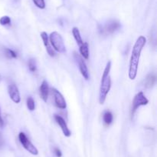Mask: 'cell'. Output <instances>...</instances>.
<instances>
[{
	"label": "cell",
	"instance_id": "obj_1",
	"mask_svg": "<svg viewBox=\"0 0 157 157\" xmlns=\"http://www.w3.org/2000/svg\"><path fill=\"white\" fill-rule=\"evenodd\" d=\"M147 42V38L144 35H140L136 39L134 46L132 50V55L130 57V68H129V78L131 80L136 78L138 72V66H139V61L140 58L141 52L145 46Z\"/></svg>",
	"mask_w": 157,
	"mask_h": 157
},
{
	"label": "cell",
	"instance_id": "obj_2",
	"mask_svg": "<svg viewBox=\"0 0 157 157\" xmlns=\"http://www.w3.org/2000/svg\"><path fill=\"white\" fill-rule=\"evenodd\" d=\"M111 69V62L109 61L107 63L105 69L103 73L102 78H101V87H100V95H99V102L100 104H104L105 102L107 95L110 91L111 87V79L110 76V71Z\"/></svg>",
	"mask_w": 157,
	"mask_h": 157
},
{
	"label": "cell",
	"instance_id": "obj_3",
	"mask_svg": "<svg viewBox=\"0 0 157 157\" xmlns=\"http://www.w3.org/2000/svg\"><path fill=\"white\" fill-rule=\"evenodd\" d=\"M49 42H51L52 47L54 48L55 51L58 52H66V48L64 46V40H63L62 36L61 34L58 33V32H53L51 33L49 35Z\"/></svg>",
	"mask_w": 157,
	"mask_h": 157
},
{
	"label": "cell",
	"instance_id": "obj_4",
	"mask_svg": "<svg viewBox=\"0 0 157 157\" xmlns=\"http://www.w3.org/2000/svg\"><path fill=\"white\" fill-rule=\"evenodd\" d=\"M149 103V100L143 92H140L136 94L134 96V99L133 100V106H132V110H131V115L132 117L133 116L136 111L139 109L140 106H146Z\"/></svg>",
	"mask_w": 157,
	"mask_h": 157
},
{
	"label": "cell",
	"instance_id": "obj_5",
	"mask_svg": "<svg viewBox=\"0 0 157 157\" xmlns=\"http://www.w3.org/2000/svg\"><path fill=\"white\" fill-rule=\"evenodd\" d=\"M18 139H19L20 143H21L23 147H24L28 152H30L31 154H32V155H38V149H37V148L31 143V141L29 139V138L26 136V135L24 132H20L19 135H18Z\"/></svg>",
	"mask_w": 157,
	"mask_h": 157
},
{
	"label": "cell",
	"instance_id": "obj_6",
	"mask_svg": "<svg viewBox=\"0 0 157 157\" xmlns=\"http://www.w3.org/2000/svg\"><path fill=\"white\" fill-rule=\"evenodd\" d=\"M74 58H75L76 62L78 63V68H79V70L80 72H81V75H83V77H84L86 80H88L89 79L88 69H87V65H86L84 58H82V56H81L80 54H78V52H74Z\"/></svg>",
	"mask_w": 157,
	"mask_h": 157
},
{
	"label": "cell",
	"instance_id": "obj_7",
	"mask_svg": "<svg viewBox=\"0 0 157 157\" xmlns=\"http://www.w3.org/2000/svg\"><path fill=\"white\" fill-rule=\"evenodd\" d=\"M52 93H53L54 99H55V103L57 107L61 109H65L67 107V104H66V101L62 94L55 88L52 89Z\"/></svg>",
	"mask_w": 157,
	"mask_h": 157
},
{
	"label": "cell",
	"instance_id": "obj_8",
	"mask_svg": "<svg viewBox=\"0 0 157 157\" xmlns=\"http://www.w3.org/2000/svg\"><path fill=\"white\" fill-rule=\"evenodd\" d=\"M8 92L10 96L11 99L15 103H19L21 101V97H20L19 91H18V87L16 85L12 83L8 87Z\"/></svg>",
	"mask_w": 157,
	"mask_h": 157
},
{
	"label": "cell",
	"instance_id": "obj_9",
	"mask_svg": "<svg viewBox=\"0 0 157 157\" xmlns=\"http://www.w3.org/2000/svg\"><path fill=\"white\" fill-rule=\"evenodd\" d=\"M55 121L57 122V123H58V124L59 125L60 127H61L64 135L67 137L71 136V132L70 129H69L68 127H67L65 120H64L61 115H55Z\"/></svg>",
	"mask_w": 157,
	"mask_h": 157
},
{
	"label": "cell",
	"instance_id": "obj_10",
	"mask_svg": "<svg viewBox=\"0 0 157 157\" xmlns=\"http://www.w3.org/2000/svg\"><path fill=\"white\" fill-rule=\"evenodd\" d=\"M41 37L43 40V42H44V46H45V49L47 52L48 53V55L50 56L54 57L55 56V52L53 50V48H52V46H50V43H49V38L47 32H42L41 33Z\"/></svg>",
	"mask_w": 157,
	"mask_h": 157
},
{
	"label": "cell",
	"instance_id": "obj_11",
	"mask_svg": "<svg viewBox=\"0 0 157 157\" xmlns=\"http://www.w3.org/2000/svg\"><path fill=\"white\" fill-rule=\"evenodd\" d=\"M120 27H121V24H120L119 22L111 20L106 24L105 27H104V31H105L106 33L111 34L113 33L117 29H119Z\"/></svg>",
	"mask_w": 157,
	"mask_h": 157
},
{
	"label": "cell",
	"instance_id": "obj_12",
	"mask_svg": "<svg viewBox=\"0 0 157 157\" xmlns=\"http://www.w3.org/2000/svg\"><path fill=\"white\" fill-rule=\"evenodd\" d=\"M39 91L40 95H41V97L43 99V101L47 102L49 94V87L48 84L46 80H44V81L42 82V83H41V86H40L39 88Z\"/></svg>",
	"mask_w": 157,
	"mask_h": 157
},
{
	"label": "cell",
	"instance_id": "obj_13",
	"mask_svg": "<svg viewBox=\"0 0 157 157\" xmlns=\"http://www.w3.org/2000/svg\"><path fill=\"white\" fill-rule=\"evenodd\" d=\"M80 55L83 58L88 59L89 58V45L87 42H83L81 46H80Z\"/></svg>",
	"mask_w": 157,
	"mask_h": 157
},
{
	"label": "cell",
	"instance_id": "obj_14",
	"mask_svg": "<svg viewBox=\"0 0 157 157\" xmlns=\"http://www.w3.org/2000/svg\"><path fill=\"white\" fill-rule=\"evenodd\" d=\"M156 83V75L154 74H149L145 80V87L147 89H150L154 86Z\"/></svg>",
	"mask_w": 157,
	"mask_h": 157
},
{
	"label": "cell",
	"instance_id": "obj_15",
	"mask_svg": "<svg viewBox=\"0 0 157 157\" xmlns=\"http://www.w3.org/2000/svg\"><path fill=\"white\" fill-rule=\"evenodd\" d=\"M72 34H73L74 38H75V39L76 40V42H77V43H78V46H81L84 42H83L82 38H81V33H80V31H79V29H78V28L74 27L73 29H72Z\"/></svg>",
	"mask_w": 157,
	"mask_h": 157
},
{
	"label": "cell",
	"instance_id": "obj_16",
	"mask_svg": "<svg viewBox=\"0 0 157 157\" xmlns=\"http://www.w3.org/2000/svg\"><path fill=\"white\" fill-rule=\"evenodd\" d=\"M103 120H104V123L106 125L109 126L110 124H111L112 122H113V114L110 112V111H107V112H104V115H103Z\"/></svg>",
	"mask_w": 157,
	"mask_h": 157
},
{
	"label": "cell",
	"instance_id": "obj_17",
	"mask_svg": "<svg viewBox=\"0 0 157 157\" xmlns=\"http://www.w3.org/2000/svg\"><path fill=\"white\" fill-rule=\"evenodd\" d=\"M26 104H27L28 109L30 111L35 110V101H34L33 98L32 96H29L27 98V100H26Z\"/></svg>",
	"mask_w": 157,
	"mask_h": 157
},
{
	"label": "cell",
	"instance_id": "obj_18",
	"mask_svg": "<svg viewBox=\"0 0 157 157\" xmlns=\"http://www.w3.org/2000/svg\"><path fill=\"white\" fill-rule=\"evenodd\" d=\"M5 54H6V57L9 58H16L17 54L16 52H14L13 50L9 49H5Z\"/></svg>",
	"mask_w": 157,
	"mask_h": 157
},
{
	"label": "cell",
	"instance_id": "obj_19",
	"mask_svg": "<svg viewBox=\"0 0 157 157\" xmlns=\"http://www.w3.org/2000/svg\"><path fill=\"white\" fill-rule=\"evenodd\" d=\"M28 66H29V70L32 72H35L36 71V64H35V61L32 58L29 60V62H28Z\"/></svg>",
	"mask_w": 157,
	"mask_h": 157
},
{
	"label": "cell",
	"instance_id": "obj_20",
	"mask_svg": "<svg viewBox=\"0 0 157 157\" xmlns=\"http://www.w3.org/2000/svg\"><path fill=\"white\" fill-rule=\"evenodd\" d=\"M11 23V19L9 16L7 15H5V16H2L1 18H0V24L2 26H7V25H9Z\"/></svg>",
	"mask_w": 157,
	"mask_h": 157
},
{
	"label": "cell",
	"instance_id": "obj_21",
	"mask_svg": "<svg viewBox=\"0 0 157 157\" xmlns=\"http://www.w3.org/2000/svg\"><path fill=\"white\" fill-rule=\"evenodd\" d=\"M33 2L35 3V6L41 9H44L45 8V2L44 0H32Z\"/></svg>",
	"mask_w": 157,
	"mask_h": 157
},
{
	"label": "cell",
	"instance_id": "obj_22",
	"mask_svg": "<svg viewBox=\"0 0 157 157\" xmlns=\"http://www.w3.org/2000/svg\"><path fill=\"white\" fill-rule=\"evenodd\" d=\"M54 152H55V155H56L57 157H61V155H62L61 151L58 148H55V149H54Z\"/></svg>",
	"mask_w": 157,
	"mask_h": 157
},
{
	"label": "cell",
	"instance_id": "obj_23",
	"mask_svg": "<svg viewBox=\"0 0 157 157\" xmlns=\"http://www.w3.org/2000/svg\"><path fill=\"white\" fill-rule=\"evenodd\" d=\"M4 126V121L2 119V117L1 115V112H0V128H2Z\"/></svg>",
	"mask_w": 157,
	"mask_h": 157
},
{
	"label": "cell",
	"instance_id": "obj_24",
	"mask_svg": "<svg viewBox=\"0 0 157 157\" xmlns=\"http://www.w3.org/2000/svg\"><path fill=\"white\" fill-rule=\"evenodd\" d=\"M3 144H4V140H3L2 135V134L0 133V148L2 147Z\"/></svg>",
	"mask_w": 157,
	"mask_h": 157
}]
</instances>
